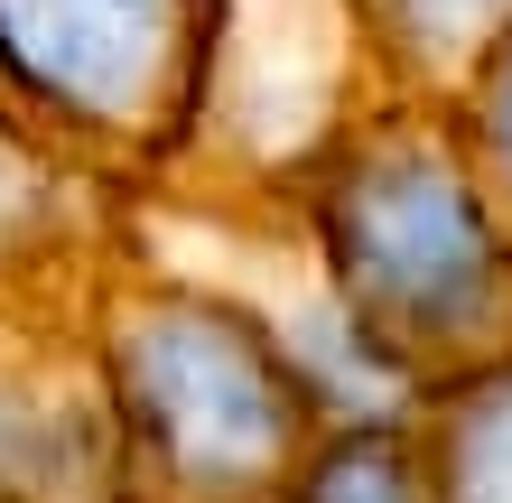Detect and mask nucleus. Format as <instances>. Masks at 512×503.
Returning a JSON list of instances; mask_svg holds the SVG:
<instances>
[{"label": "nucleus", "mask_w": 512, "mask_h": 503, "mask_svg": "<svg viewBox=\"0 0 512 503\" xmlns=\"http://www.w3.org/2000/svg\"><path fill=\"white\" fill-rule=\"evenodd\" d=\"M159 429L177 438V457H261L280 410H270V382L252 354H233L215 327H168L149 345V373H140Z\"/></svg>", "instance_id": "f257e3e1"}, {"label": "nucleus", "mask_w": 512, "mask_h": 503, "mask_svg": "<svg viewBox=\"0 0 512 503\" xmlns=\"http://www.w3.org/2000/svg\"><path fill=\"white\" fill-rule=\"evenodd\" d=\"M364 280L382 289L391 308L447 317L475 299V224L466 205L429 187V177H391L364 205Z\"/></svg>", "instance_id": "f03ea898"}, {"label": "nucleus", "mask_w": 512, "mask_h": 503, "mask_svg": "<svg viewBox=\"0 0 512 503\" xmlns=\"http://www.w3.org/2000/svg\"><path fill=\"white\" fill-rule=\"evenodd\" d=\"M10 38L28 66H47L56 84H84V94H122L159 0H0Z\"/></svg>", "instance_id": "7ed1b4c3"}, {"label": "nucleus", "mask_w": 512, "mask_h": 503, "mask_svg": "<svg viewBox=\"0 0 512 503\" xmlns=\"http://www.w3.org/2000/svg\"><path fill=\"white\" fill-rule=\"evenodd\" d=\"M317 503H401V466H391V448H345L317 476Z\"/></svg>", "instance_id": "20e7f679"}]
</instances>
